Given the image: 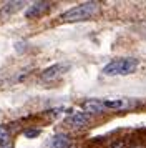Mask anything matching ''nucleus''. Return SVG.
<instances>
[{
  "instance_id": "nucleus-11",
  "label": "nucleus",
  "mask_w": 146,
  "mask_h": 148,
  "mask_svg": "<svg viewBox=\"0 0 146 148\" xmlns=\"http://www.w3.org/2000/svg\"><path fill=\"white\" fill-rule=\"evenodd\" d=\"M23 135H25V138H37L40 135V130H27Z\"/></svg>"
},
{
  "instance_id": "nucleus-13",
  "label": "nucleus",
  "mask_w": 146,
  "mask_h": 148,
  "mask_svg": "<svg viewBox=\"0 0 146 148\" xmlns=\"http://www.w3.org/2000/svg\"><path fill=\"white\" fill-rule=\"evenodd\" d=\"M134 148H143V147H134Z\"/></svg>"
},
{
  "instance_id": "nucleus-1",
  "label": "nucleus",
  "mask_w": 146,
  "mask_h": 148,
  "mask_svg": "<svg viewBox=\"0 0 146 148\" xmlns=\"http://www.w3.org/2000/svg\"><path fill=\"white\" fill-rule=\"evenodd\" d=\"M100 10V3L98 2H83L76 7L70 8L61 14L60 20L61 22H81V20H88L91 18L93 15H96Z\"/></svg>"
},
{
  "instance_id": "nucleus-8",
  "label": "nucleus",
  "mask_w": 146,
  "mask_h": 148,
  "mask_svg": "<svg viewBox=\"0 0 146 148\" xmlns=\"http://www.w3.org/2000/svg\"><path fill=\"white\" fill-rule=\"evenodd\" d=\"M50 147L52 148H70L72 147V143H70V138H68L65 133H57L52 138Z\"/></svg>"
},
{
  "instance_id": "nucleus-10",
  "label": "nucleus",
  "mask_w": 146,
  "mask_h": 148,
  "mask_svg": "<svg viewBox=\"0 0 146 148\" xmlns=\"http://www.w3.org/2000/svg\"><path fill=\"white\" fill-rule=\"evenodd\" d=\"M5 145H10V132L7 127L0 125V147H5Z\"/></svg>"
},
{
  "instance_id": "nucleus-3",
  "label": "nucleus",
  "mask_w": 146,
  "mask_h": 148,
  "mask_svg": "<svg viewBox=\"0 0 146 148\" xmlns=\"http://www.w3.org/2000/svg\"><path fill=\"white\" fill-rule=\"evenodd\" d=\"M68 68H70V63H66V62H60V63H55L52 67L45 68L43 72H42V78L45 82H52V80H57L60 78L61 75H65L68 72Z\"/></svg>"
},
{
  "instance_id": "nucleus-6",
  "label": "nucleus",
  "mask_w": 146,
  "mask_h": 148,
  "mask_svg": "<svg viewBox=\"0 0 146 148\" xmlns=\"http://www.w3.org/2000/svg\"><path fill=\"white\" fill-rule=\"evenodd\" d=\"M106 110H128L130 107H133V101L130 98H108L103 100Z\"/></svg>"
},
{
  "instance_id": "nucleus-5",
  "label": "nucleus",
  "mask_w": 146,
  "mask_h": 148,
  "mask_svg": "<svg viewBox=\"0 0 146 148\" xmlns=\"http://www.w3.org/2000/svg\"><path fill=\"white\" fill-rule=\"evenodd\" d=\"M90 123V115L85 112H75L70 116H66V125L72 128H83Z\"/></svg>"
},
{
  "instance_id": "nucleus-4",
  "label": "nucleus",
  "mask_w": 146,
  "mask_h": 148,
  "mask_svg": "<svg viewBox=\"0 0 146 148\" xmlns=\"http://www.w3.org/2000/svg\"><path fill=\"white\" fill-rule=\"evenodd\" d=\"M50 7H52L50 2H33V3H30L28 8L25 10V18H37V17H42Z\"/></svg>"
},
{
  "instance_id": "nucleus-12",
  "label": "nucleus",
  "mask_w": 146,
  "mask_h": 148,
  "mask_svg": "<svg viewBox=\"0 0 146 148\" xmlns=\"http://www.w3.org/2000/svg\"><path fill=\"white\" fill-rule=\"evenodd\" d=\"M0 148H12V145H5V147H0Z\"/></svg>"
},
{
  "instance_id": "nucleus-9",
  "label": "nucleus",
  "mask_w": 146,
  "mask_h": 148,
  "mask_svg": "<svg viewBox=\"0 0 146 148\" xmlns=\"http://www.w3.org/2000/svg\"><path fill=\"white\" fill-rule=\"evenodd\" d=\"M23 5H25L23 2H7L5 5H3V8L0 10V15H2V17H8V15H13L15 12H18V10L23 7Z\"/></svg>"
},
{
  "instance_id": "nucleus-7",
  "label": "nucleus",
  "mask_w": 146,
  "mask_h": 148,
  "mask_svg": "<svg viewBox=\"0 0 146 148\" xmlns=\"http://www.w3.org/2000/svg\"><path fill=\"white\" fill-rule=\"evenodd\" d=\"M81 108H83L85 113H103L106 110L103 100H86L83 101Z\"/></svg>"
},
{
  "instance_id": "nucleus-2",
  "label": "nucleus",
  "mask_w": 146,
  "mask_h": 148,
  "mask_svg": "<svg viewBox=\"0 0 146 148\" xmlns=\"http://www.w3.org/2000/svg\"><path fill=\"white\" fill-rule=\"evenodd\" d=\"M138 68V60L133 57H123L116 58L106 63L103 67V75L106 77H121V75H130Z\"/></svg>"
}]
</instances>
